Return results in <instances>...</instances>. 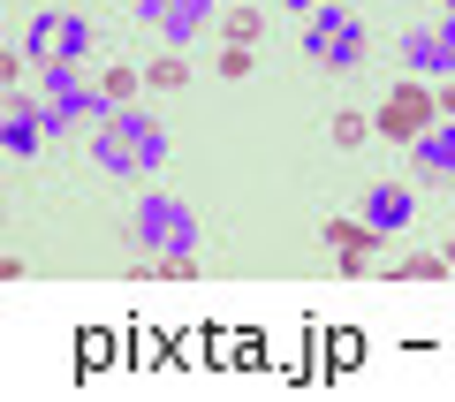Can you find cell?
<instances>
[{
  "mask_svg": "<svg viewBox=\"0 0 455 402\" xmlns=\"http://www.w3.org/2000/svg\"><path fill=\"white\" fill-rule=\"evenodd\" d=\"M357 350H364L357 334H334V342H326V357H334V372H349V365H357Z\"/></svg>",
  "mask_w": 455,
  "mask_h": 402,
  "instance_id": "cell-19",
  "label": "cell"
},
{
  "mask_svg": "<svg viewBox=\"0 0 455 402\" xmlns=\"http://www.w3.org/2000/svg\"><path fill=\"white\" fill-rule=\"evenodd\" d=\"M410 167H418V182H455V122H433L410 145Z\"/></svg>",
  "mask_w": 455,
  "mask_h": 402,
  "instance_id": "cell-7",
  "label": "cell"
},
{
  "mask_svg": "<svg viewBox=\"0 0 455 402\" xmlns=\"http://www.w3.org/2000/svg\"><path fill=\"white\" fill-rule=\"evenodd\" d=\"M403 61L418 68V76H455V38L440 31V23H433V31H410L403 38Z\"/></svg>",
  "mask_w": 455,
  "mask_h": 402,
  "instance_id": "cell-8",
  "label": "cell"
},
{
  "mask_svg": "<svg viewBox=\"0 0 455 402\" xmlns=\"http://www.w3.org/2000/svg\"><path fill=\"white\" fill-rule=\"evenodd\" d=\"M114 357H122V342H114V334H76V372H84V380H92V372H107Z\"/></svg>",
  "mask_w": 455,
  "mask_h": 402,
  "instance_id": "cell-12",
  "label": "cell"
},
{
  "mask_svg": "<svg viewBox=\"0 0 455 402\" xmlns=\"http://www.w3.org/2000/svg\"><path fill=\"white\" fill-rule=\"evenodd\" d=\"M326 243L341 251V266H349V274H364V266H372V251H379L387 236H379L372 221H326Z\"/></svg>",
  "mask_w": 455,
  "mask_h": 402,
  "instance_id": "cell-9",
  "label": "cell"
},
{
  "mask_svg": "<svg viewBox=\"0 0 455 402\" xmlns=\"http://www.w3.org/2000/svg\"><path fill=\"white\" fill-rule=\"evenodd\" d=\"M433 122H440V107H433V92H425V84H395V92L379 99V114H372V129L387 137V145H418Z\"/></svg>",
  "mask_w": 455,
  "mask_h": 402,
  "instance_id": "cell-5",
  "label": "cell"
},
{
  "mask_svg": "<svg viewBox=\"0 0 455 402\" xmlns=\"http://www.w3.org/2000/svg\"><path fill=\"white\" fill-rule=\"evenodd\" d=\"M395 274H403V281H440V274H448V251H418V258H403V266H395Z\"/></svg>",
  "mask_w": 455,
  "mask_h": 402,
  "instance_id": "cell-14",
  "label": "cell"
},
{
  "mask_svg": "<svg viewBox=\"0 0 455 402\" xmlns=\"http://www.w3.org/2000/svg\"><path fill=\"white\" fill-rule=\"evenodd\" d=\"M130 243H137V258H197L205 228H197V213L182 205V197L145 190V197H137V213H130Z\"/></svg>",
  "mask_w": 455,
  "mask_h": 402,
  "instance_id": "cell-3",
  "label": "cell"
},
{
  "mask_svg": "<svg viewBox=\"0 0 455 402\" xmlns=\"http://www.w3.org/2000/svg\"><path fill=\"white\" fill-rule=\"evenodd\" d=\"M364 129H372L364 114H334V145H364Z\"/></svg>",
  "mask_w": 455,
  "mask_h": 402,
  "instance_id": "cell-18",
  "label": "cell"
},
{
  "mask_svg": "<svg viewBox=\"0 0 455 402\" xmlns=\"http://www.w3.org/2000/svg\"><path fill=\"white\" fill-rule=\"evenodd\" d=\"M38 114H46V129H99L114 122L107 92H99L92 76H84V61H38Z\"/></svg>",
  "mask_w": 455,
  "mask_h": 402,
  "instance_id": "cell-2",
  "label": "cell"
},
{
  "mask_svg": "<svg viewBox=\"0 0 455 402\" xmlns=\"http://www.w3.org/2000/svg\"><path fill=\"white\" fill-rule=\"evenodd\" d=\"M145 84H152V92H182V84H190V68H182V61H152Z\"/></svg>",
  "mask_w": 455,
  "mask_h": 402,
  "instance_id": "cell-17",
  "label": "cell"
},
{
  "mask_svg": "<svg viewBox=\"0 0 455 402\" xmlns=\"http://www.w3.org/2000/svg\"><path fill=\"white\" fill-rule=\"evenodd\" d=\"M448 8H455V0H448Z\"/></svg>",
  "mask_w": 455,
  "mask_h": 402,
  "instance_id": "cell-23",
  "label": "cell"
},
{
  "mask_svg": "<svg viewBox=\"0 0 455 402\" xmlns=\"http://www.w3.org/2000/svg\"><path fill=\"white\" fill-rule=\"evenodd\" d=\"M137 84H145L137 68H107V76H99V92H107V107H114V114H122V107L137 99Z\"/></svg>",
  "mask_w": 455,
  "mask_h": 402,
  "instance_id": "cell-13",
  "label": "cell"
},
{
  "mask_svg": "<svg viewBox=\"0 0 455 402\" xmlns=\"http://www.w3.org/2000/svg\"><path fill=\"white\" fill-rule=\"evenodd\" d=\"M433 107H440V122H455V84H440V92H433Z\"/></svg>",
  "mask_w": 455,
  "mask_h": 402,
  "instance_id": "cell-20",
  "label": "cell"
},
{
  "mask_svg": "<svg viewBox=\"0 0 455 402\" xmlns=\"http://www.w3.org/2000/svg\"><path fill=\"white\" fill-rule=\"evenodd\" d=\"M259 8H228V46H251V38H259Z\"/></svg>",
  "mask_w": 455,
  "mask_h": 402,
  "instance_id": "cell-16",
  "label": "cell"
},
{
  "mask_svg": "<svg viewBox=\"0 0 455 402\" xmlns=\"http://www.w3.org/2000/svg\"><path fill=\"white\" fill-rule=\"evenodd\" d=\"M281 8H296V16H311V8H326V0H281Z\"/></svg>",
  "mask_w": 455,
  "mask_h": 402,
  "instance_id": "cell-21",
  "label": "cell"
},
{
  "mask_svg": "<svg viewBox=\"0 0 455 402\" xmlns=\"http://www.w3.org/2000/svg\"><path fill=\"white\" fill-rule=\"evenodd\" d=\"M448 274H455V243H448Z\"/></svg>",
  "mask_w": 455,
  "mask_h": 402,
  "instance_id": "cell-22",
  "label": "cell"
},
{
  "mask_svg": "<svg viewBox=\"0 0 455 402\" xmlns=\"http://www.w3.org/2000/svg\"><path fill=\"white\" fill-rule=\"evenodd\" d=\"M212 68H220L228 84H243L251 68H259V53H251V46H220V61H212Z\"/></svg>",
  "mask_w": 455,
  "mask_h": 402,
  "instance_id": "cell-15",
  "label": "cell"
},
{
  "mask_svg": "<svg viewBox=\"0 0 455 402\" xmlns=\"http://www.w3.org/2000/svg\"><path fill=\"white\" fill-rule=\"evenodd\" d=\"M410 213H418V197H410V190H395V182H379V190L364 197V221H372L379 236H403V228H410Z\"/></svg>",
  "mask_w": 455,
  "mask_h": 402,
  "instance_id": "cell-11",
  "label": "cell"
},
{
  "mask_svg": "<svg viewBox=\"0 0 455 402\" xmlns=\"http://www.w3.org/2000/svg\"><path fill=\"white\" fill-rule=\"evenodd\" d=\"M92 160L107 167V175H160L167 167V129L152 122V114L122 107L114 122L92 129Z\"/></svg>",
  "mask_w": 455,
  "mask_h": 402,
  "instance_id": "cell-1",
  "label": "cell"
},
{
  "mask_svg": "<svg viewBox=\"0 0 455 402\" xmlns=\"http://www.w3.org/2000/svg\"><path fill=\"white\" fill-rule=\"evenodd\" d=\"M205 23H212V0H160V38L167 46H190Z\"/></svg>",
  "mask_w": 455,
  "mask_h": 402,
  "instance_id": "cell-10",
  "label": "cell"
},
{
  "mask_svg": "<svg viewBox=\"0 0 455 402\" xmlns=\"http://www.w3.org/2000/svg\"><path fill=\"white\" fill-rule=\"evenodd\" d=\"M23 46H31V61H92V23L68 8H46V16H31Z\"/></svg>",
  "mask_w": 455,
  "mask_h": 402,
  "instance_id": "cell-6",
  "label": "cell"
},
{
  "mask_svg": "<svg viewBox=\"0 0 455 402\" xmlns=\"http://www.w3.org/2000/svg\"><path fill=\"white\" fill-rule=\"evenodd\" d=\"M304 53L319 68H364V23L349 16V8L326 0V8H311V16H304Z\"/></svg>",
  "mask_w": 455,
  "mask_h": 402,
  "instance_id": "cell-4",
  "label": "cell"
}]
</instances>
